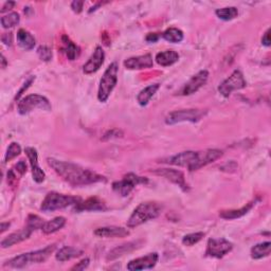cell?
<instances>
[{
  "label": "cell",
  "mask_w": 271,
  "mask_h": 271,
  "mask_svg": "<svg viewBox=\"0 0 271 271\" xmlns=\"http://www.w3.org/2000/svg\"><path fill=\"white\" fill-rule=\"evenodd\" d=\"M19 22H21V17H19V14L16 12H12L10 14L1 17V25L4 29L15 27L19 23Z\"/></svg>",
  "instance_id": "obj_32"
},
{
  "label": "cell",
  "mask_w": 271,
  "mask_h": 271,
  "mask_svg": "<svg viewBox=\"0 0 271 271\" xmlns=\"http://www.w3.org/2000/svg\"><path fill=\"white\" fill-rule=\"evenodd\" d=\"M122 135H123V134H122V132L119 131V130H112V131H108L107 133H105L104 137H103V140H109V139H113V138H119V137H121Z\"/></svg>",
  "instance_id": "obj_37"
},
{
  "label": "cell",
  "mask_w": 271,
  "mask_h": 271,
  "mask_svg": "<svg viewBox=\"0 0 271 271\" xmlns=\"http://www.w3.org/2000/svg\"><path fill=\"white\" fill-rule=\"evenodd\" d=\"M37 54L44 62H49L52 59V50L47 46H41L37 49Z\"/></svg>",
  "instance_id": "obj_36"
},
{
  "label": "cell",
  "mask_w": 271,
  "mask_h": 271,
  "mask_svg": "<svg viewBox=\"0 0 271 271\" xmlns=\"http://www.w3.org/2000/svg\"><path fill=\"white\" fill-rule=\"evenodd\" d=\"M15 169H16L17 173L21 174V175H23V174L27 173V164H25L23 160H21L17 162Z\"/></svg>",
  "instance_id": "obj_40"
},
{
  "label": "cell",
  "mask_w": 271,
  "mask_h": 271,
  "mask_svg": "<svg viewBox=\"0 0 271 271\" xmlns=\"http://www.w3.org/2000/svg\"><path fill=\"white\" fill-rule=\"evenodd\" d=\"M247 86V82L245 80L244 74L241 72L240 70H234L232 74L226 79L221 85L218 87V91L225 98H228V96L235 91V90L243 89Z\"/></svg>",
  "instance_id": "obj_10"
},
{
  "label": "cell",
  "mask_w": 271,
  "mask_h": 271,
  "mask_svg": "<svg viewBox=\"0 0 271 271\" xmlns=\"http://www.w3.org/2000/svg\"><path fill=\"white\" fill-rule=\"evenodd\" d=\"M159 260V255L157 252L148 253L145 256L138 257V259L132 260L127 264V270L137 271V270H145V269H153L157 265Z\"/></svg>",
  "instance_id": "obj_14"
},
{
  "label": "cell",
  "mask_w": 271,
  "mask_h": 271,
  "mask_svg": "<svg viewBox=\"0 0 271 271\" xmlns=\"http://www.w3.org/2000/svg\"><path fill=\"white\" fill-rule=\"evenodd\" d=\"M162 37L166 42L178 44L183 41V32L177 28H170L163 32Z\"/></svg>",
  "instance_id": "obj_30"
},
{
  "label": "cell",
  "mask_w": 271,
  "mask_h": 271,
  "mask_svg": "<svg viewBox=\"0 0 271 271\" xmlns=\"http://www.w3.org/2000/svg\"><path fill=\"white\" fill-rule=\"evenodd\" d=\"M1 62H2V65H1V67L4 69V68H5V66H6V61H5V57H4V55H3V54L1 55Z\"/></svg>",
  "instance_id": "obj_48"
},
{
  "label": "cell",
  "mask_w": 271,
  "mask_h": 271,
  "mask_svg": "<svg viewBox=\"0 0 271 271\" xmlns=\"http://www.w3.org/2000/svg\"><path fill=\"white\" fill-rule=\"evenodd\" d=\"M34 81H35V76H31V77H29V80L24 83V85L23 86V88H22V89L19 90V91H18V93H17V95H16V98H15V99H16V100H18L19 98H21V95L23 93L24 90H27V89L30 87L31 84L33 83Z\"/></svg>",
  "instance_id": "obj_38"
},
{
  "label": "cell",
  "mask_w": 271,
  "mask_h": 271,
  "mask_svg": "<svg viewBox=\"0 0 271 271\" xmlns=\"http://www.w3.org/2000/svg\"><path fill=\"white\" fill-rule=\"evenodd\" d=\"M83 5H84L83 1H77L76 0V1H73L71 3V9H72V11L76 13V14H79V13L83 11Z\"/></svg>",
  "instance_id": "obj_41"
},
{
  "label": "cell",
  "mask_w": 271,
  "mask_h": 271,
  "mask_svg": "<svg viewBox=\"0 0 271 271\" xmlns=\"http://www.w3.org/2000/svg\"><path fill=\"white\" fill-rule=\"evenodd\" d=\"M124 66L126 69H130V70L148 69L154 66V61L151 54L134 56L124 61Z\"/></svg>",
  "instance_id": "obj_17"
},
{
  "label": "cell",
  "mask_w": 271,
  "mask_h": 271,
  "mask_svg": "<svg viewBox=\"0 0 271 271\" xmlns=\"http://www.w3.org/2000/svg\"><path fill=\"white\" fill-rule=\"evenodd\" d=\"M233 248V244L225 238H210L206 245L205 255L215 259H222Z\"/></svg>",
  "instance_id": "obj_11"
},
{
  "label": "cell",
  "mask_w": 271,
  "mask_h": 271,
  "mask_svg": "<svg viewBox=\"0 0 271 271\" xmlns=\"http://www.w3.org/2000/svg\"><path fill=\"white\" fill-rule=\"evenodd\" d=\"M45 223H46V222H45L43 218H41L40 216H37V215H33V214L29 215L28 219H27V226L33 231L37 230V229H43Z\"/></svg>",
  "instance_id": "obj_35"
},
{
  "label": "cell",
  "mask_w": 271,
  "mask_h": 271,
  "mask_svg": "<svg viewBox=\"0 0 271 271\" xmlns=\"http://www.w3.org/2000/svg\"><path fill=\"white\" fill-rule=\"evenodd\" d=\"M148 179L146 177H141L134 173H128L120 181L113 183V190L118 193L122 197H126L131 194V192L139 184H146Z\"/></svg>",
  "instance_id": "obj_9"
},
{
  "label": "cell",
  "mask_w": 271,
  "mask_h": 271,
  "mask_svg": "<svg viewBox=\"0 0 271 271\" xmlns=\"http://www.w3.org/2000/svg\"><path fill=\"white\" fill-rule=\"evenodd\" d=\"M142 243H143L142 241H134V242L125 243L123 245H121V246L115 247L112 251H109L106 260L107 261H113V260L118 259V257H120L122 255L133 252V251H135L136 249H138V248L141 247Z\"/></svg>",
  "instance_id": "obj_18"
},
{
  "label": "cell",
  "mask_w": 271,
  "mask_h": 271,
  "mask_svg": "<svg viewBox=\"0 0 271 271\" xmlns=\"http://www.w3.org/2000/svg\"><path fill=\"white\" fill-rule=\"evenodd\" d=\"M48 164L66 182L73 186H83L106 181V178L100 174L90 171L79 164L65 162L54 158H48Z\"/></svg>",
  "instance_id": "obj_1"
},
{
  "label": "cell",
  "mask_w": 271,
  "mask_h": 271,
  "mask_svg": "<svg viewBox=\"0 0 271 271\" xmlns=\"http://www.w3.org/2000/svg\"><path fill=\"white\" fill-rule=\"evenodd\" d=\"M76 212L83 211H105L107 210V206L105 203L102 199L98 197H90L86 199L85 202H81L74 205Z\"/></svg>",
  "instance_id": "obj_19"
},
{
  "label": "cell",
  "mask_w": 271,
  "mask_h": 271,
  "mask_svg": "<svg viewBox=\"0 0 271 271\" xmlns=\"http://www.w3.org/2000/svg\"><path fill=\"white\" fill-rule=\"evenodd\" d=\"M160 35L157 33H151L146 36V42L148 43H156L159 40Z\"/></svg>",
  "instance_id": "obj_45"
},
{
  "label": "cell",
  "mask_w": 271,
  "mask_h": 271,
  "mask_svg": "<svg viewBox=\"0 0 271 271\" xmlns=\"http://www.w3.org/2000/svg\"><path fill=\"white\" fill-rule=\"evenodd\" d=\"M269 36H270V29H268L265 32V34H264L263 37H262V44L265 47H270V38H269Z\"/></svg>",
  "instance_id": "obj_43"
},
{
  "label": "cell",
  "mask_w": 271,
  "mask_h": 271,
  "mask_svg": "<svg viewBox=\"0 0 271 271\" xmlns=\"http://www.w3.org/2000/svg\"><path fill=\"white\" fill-rule=\"evenodd\" d=\"M15 5V2L14 1H8V2H5L4 5L2 6V9H1V13H4L6 11H9L11 9H13V6Z\"/></svg>",
  "instance_id": "obj_46"
},
{
  "label": "cell",
  "mask_w": 271,
  "mask_h": 271,
  "mask_svg": "<svg viewBox=\"0 0 271 271\" xmlns=\"http://www.w3.org/2000/svg\"><path fill=\"white\" fill-rule=\"evenodd\" d=\"M155 60L162 67H169L177 63L179 60V54L174 50H165L162 52L157 53Z\"/></svg>",
  "instance_id": "obj_22"
},
{
  "label": "cell",
  "mask_w": 271,
  "mask_h": 271,
  "mask_svg": "<svg viewBox=\"0 0 271 271\" xmlns=\"http://www.w3.org/2000/svg\"><path fill=\"white\" fill-rule=\"evenodd\" d=\"M2 43H4V45H6V46H12V43H13V36H12V33H4L2 35Z\"/></svg>",
  "instance_id": "obj_44"
},
{
  "label": "cell",
  "mask_w": 271,
  "mask_h": 271,
  "mask_svg": "<svg viewBox=\"0 0 271 271\" xmlns=\"http://www.w3.org/2000/svg\"><path fill=\"white\" fill-rule=\"evenodd\" d=\"M56 246L55 245H49L46 248L32 251V252L23 253L21 255H17L13 257L10 261L4 264V266H10L12 268L21 269L24 268L30 265H33V264H41L45 263L51 255V253L54 252Z\"/></svg>",
  "instance_id": "obj_3"
},
{
  "label": "cell",
  "mask_w": 271,
  "mask_h": 271,
  "mask_svg": "<svg viewBox=\"0 0 271 271\" xmlns=\"http://www.w3.org/2000/svg\"><path fill=\"white\" fill-rule=\"evenodd\" d=\"M203 237H204L203 232H195V233L186 234L182 238V244L189 247L194 246L195 244L201 242Z\"/></svg>",
  "instance_id": "obj_33"
},
{
  "label": "cell",
  "mask_w": 271,
  "mask_h": 271,
  "mask_svg": "<svg viewBox=\"0 0 271 271\" xmlns=\"http://www.w3.org/2000/svg\"><path fill=\"white\" fill-rule=\"evenodd\" d=\"M62 42L64 44V47H63V51L65 52L66 56L68 57V60L70 61H74L77 56L80 55L81 51H80V48L76 46V45L70 41V38L66 35H64L62 37Z\"/></svg>",
  "instance_id": "obj_27"
},
{
  "label": "cell",
  "mask_w": 271,
  "mask_h": 271,
  "mask_svg": "<svg viewBox=\"0 0 271 271\" xmlns=\"http://www.w3.org/2000/svg\"><path fill=\"white\" fill-rule=\"evenodd\" d=\"M255 204V201L254 202H250L249 203H247L246 205H244L243 208L238 209V210H227V211H222L219 213V216L224 219H236L240 218L244 215H246L247 213L253 208Z\"/></svg>",
  "instance_id": "obj_26"
},
{
  "label": "cell",
  "mask_w": 271,
  "mask_h": 271,
  "mask_svg": "<svg viewBox=\"0 0 271 271\" xmlns=\"http://www.w3.org/2000/svg\"><path fill=\"white\" fill-rule=\"evenodd\" d=\"M271 251V243L264 242L256 244L255 246L251 248V257L254 260H261L263 257L269 256Z\"/></svg>",
  "instance_id": "obj_29"
},
{
  "label": "cell",
  "mask_w": 271,
  "mask_h": 271,
  "mask_svg": "<svg viewBox=\"0 0 271 271\" xmlns=\"http://www.w3.org/2000/svg\"><path fill=\"white\" fill-rule=\"evenodd\" d=\"M10 225H11L10 223H2L1 224V233H3V232L10 227Z\"/></svg>",
  "instance_id": "obj_47"
},
{
  "label": "cell",
  "mask_w": 271,
  "mask_h": 271,
  "mask_svg": "<svg viewBox=\"0 0 271 271\" xmlns=\"http://www.w3.org/2000/svg\"><path fill=\"white\" fill-rule=\"evenodd\" d=\"M209 79V72L206 70L199 71L197 74L192 76V79L185 84L182 89L179 91L181 95H191L197 92L203 85H205L206 81Z\"/></svg>",
  "instance_id": "obj_13"
},
{
  "label": "cell",
  "mask_w": 271,
  "mask_h": 271,
  "mask_svg": "<svg viewBox=\"0 0 271 271\" xmlns=\"http://www.w3.org/2000/svg\"><path fill=\"white\" fill-rule=\"evenodd\" d=\"M8 183L12 186H15L17 183V179H16V175L15 173L13 172L12 170L8 172Z\"/></svg>",
  "instance_id": "obj_42"
},
{
  "label": "cell",
  "mask_w": 271,
  "mask_h": 271,
  "mask_svg": "<svg viewBox=\"0 0 271 271\" xmlns=\"http://www.w3.org/2000/svg\"><path fill=\"white\" fill-rule=\"evenodd\" d=\"M104 61H105L104 50L102 49V47L98 46L93 51L92 55L90 56L88 62L85 64V65H84V67H83L84 73L91 74V73L96 72V71H98L102 67L103 64H104Z\"/></svg>",
  "instance_id": "obj_16"
},
{
  "label": "cell",
  "mask_w": 271,
  "mask_h": 271,
  "mask_svg": "<svg viewBox=\"0 0 271 271\" xmlns=\"http://www.w3.org/2000/svg\"><path fill=\"white\" fill-rule=\"evenodd\" d=\"M22 153V147L16 142H12L10 144V146L8 147V151L5 153V157H4V161L5 162H9L12 159L16 158L17 156H19Z\"/></svg>",
  "instance_id": "obj_34"
},
{
  "label": "cell",
  "mask_w": 271,
  "mask_h": 271,
  "mask_svg": "<svg viewBox=\"0 0 271 271\" xmlns=\"http://www.w3.org/2000/svg\"><path fill=\"white\" fill-rule=\"evenodd\" d=\"M223 156V152L221 150H205V151H199V152H193V151H186L179 153L175 156L167 158L164 162L181 166L188 169L190 172L197 171L202 167L208 165L212 162H214L217 159H219Z\"/></svg>",
  "instance_id": "obj_2"
},
{
  "label": "cell",
  "mask_w": 271,
  "mask_h": 271,
  "mask_svg": "<svg viewBox=\"0 0 271 271\" xmlns=\"http://www.w3.org/2000/svg\"><path fill=\"white\" fill-rule=\"evenodd\" d=\"M162 205L158 203L147 202L140 203L127 221L128 228H136L152 219L157 218L162 212Z\"/></svg>",
  "instance_id": "obj_4"
},
{
  "label": "cell",
  "mask_w": 271,
  "mask_h": 271,
  "mask_svg": "<svg viewBox=\"0 0 271 271\" xmlns=\"http://www.w3.org/2000/svg\"><path fill=\"white\" fill-rule=\"evenodd\" d=\"M160 88V84H153V85H150L145 87L144 89H142L137 95V101L141 106H146L148 104V102L153 98V96L156 94Z\"/></svg>",
  "instance_id": "obj_25"
},
{
  "label": "cell",
  "mask_w": 271,
  "mask_h": 271,
  "mask_svg": "<svg viewBox=\"0 0 271 271\" xmlns=\"http://www.w3.org/2000/svg\"><path fill=\"white\" fill-rule=\"evenodd\" d=\"M83 254L84 252L81 249L66 246L57 251V253L55 254V259L59 262H67L72 259H75V257H80Z\"/></svg>",
  "instance_id": "obj_23"
},
{
  "label": "cell",
  "mask_w": 271,
  "mask_h": 271,
  "mask_svg": "<svg viewBox=\"0 0 271 271\" xmlns=\"http://www.w3.org/2000/svg\"><path fill=\"white\" fill-rule=\"evenodd\" d=\"M153 174L157 176H161L165 178L166 180H169L172 183L178 185L180 189L182 191L186 192L189 191V185L185 181V178L183 173L181 171H177V170H173V169H158L152 171Z\"/></svg>",
  "instance_id": "obj_12"
},
{
  "label": "cell",
  "mask_w": 271,
  "mask_h": 271,
  "mask_svg": "<svg viewBox=\"0 0 271 271\" xmlns=\"http://www.w3.org/2000/svg\"><path fill=\"white\" fill-rule=\"evenodd\" d=\"M206 112L203 109H181V111H176L169 113L165 118V123L167 125H174L181 122H191V123H196L201 121Z\"/></svg>",
  "instance_id": "obj_8"
},
{
  "label": "cell",
  "mask_w": 271,
  "mask_h": 271,
  "mask_svg": "<svg viewBox=\"0 0 271 271\" xmlns=\"http://www.w3.org/2000/svg\"><path fill=\"white\" fill-rule=\"evenodd\" d=\"M94 235L104 238H113V237H126L130 235V231L123 227H115V226H111V227H103L98 228L94 231Z\"/></svg>",
  "instance_id": "obj_21"
},
{
  "label": "cell",
  "mask_w": 271,
  "mask_h": 271,
  "mask_svg": "<svg viewBox=\"0 0 271 271\" xmlns=\"http://www.w3.org/2000/svg\"><path fill=\"white\" fill-rule=\"evenodd\" d=\"M25 155L30 161V164L32 167V176H33V180L37 183L44 182L45 178H46V174L41 169V166L38 165V155L37 151L34 147H25Z\"/></svg>",
  "instance_id": "obj_15"
},
{
  "label": "cell",
  "mask_w": 271,
  "mask_h": 271,
  "mask_svg": "<svg viewBox=\"0 0 271 271\" xmlns=\"http://www.w3.org/2000/svg\"><path fill=\"white\" fill-rule=\"evenodd\" d=\"M65 225H66V219L62 216H59L45 223L42 230L45 234H52L54 232H57L61 229H63Z\"/></svg>",
  "instance_id": "obj_28"
},
{
  "label": "cell",
  "mask_w": 271,
  "mask_h": 271,
  "mask_svg": "<svg viewBox=\"0 0 271 271\" xmlns=\"http://www.w3.org/2000/svg\"><path fill=\"white\" fill-rule=\"evenodd\" d=\"M32 232H33V230L27 226L24 229L18 231V232H15V233H12L9 236H6L4 240L1 241V247L2 248L12 247L13 245L19 244L25 240H28V238L31 236Z\"/></svg>",
  "instance_id": "obj_20"
},
{
  "label": "cell",
  "mask_w": 271,
  "mask_h": 271,
  "mask_svg": "<svg viewBox=\"0 0 271 271\" xmlns=\"http://www.w3.org/2000/svg\"><path fill=\"white\" fill-rule=\"evenodd\" d=\"M17 43L24 50H32L35 47L36 41L30 32L24 29H21L17 32Z\"/></svg>",
  "instance_id": "obj_24"
},
{
  "label": "cell",
  "mask_w": 271,
  "mask_h": 271,
  "mask_svg": "<svg viewBox=\"0 0 271 271\" xmlns=\"http://www.w3.org/2000/svg\"><path fill=\"white\" fill-rule=\"evenodd\" d=\"M118 72H119V65L118 63H112L108 68L105 70L102 79L100 81L99 91H98V99L100 102L104 103L111 96L113 90L118 83Z\"/></svg>",
  "instance_id": "obj_6"
},
{
  "label": "cell",
  "mask_w": 271,
  "mask_h": 271,
  "mask_svg": "<svg viewBox=\"0 0 271 271\" xmlns=\"http://www.w3.org/2000/svg\"><path fill=\"white\" fill-rule=\"evenodd\" d=\"M81 202L82 201L80 197L60 194V193L56 192H50L43 201L41 210L44 212H53L56 210L65 209L70 205H76Z\"/></svg>",
  "instance_id": "obj_5"
},
{
  "label": "cell",
  "mask_w": 271,
  "mask_h": 271,
  "mask_svg": "<svg viewBox=\"0 0 271 271\" xmlns=\"http://www.w3.org/2000/svg\"><path fill=\"white\" fill-rule=\"evenodd\" d=\"M89 263H90L89 259H84L80 263H77L76 265H74L72 268H71V270H84V269H86L89 266Z\"/></svg>",
  "instance_id": "obj_39"
},
{
  "label": "cell",
  "mask_w": 271,
  "mask_h": 271,
  "mask_svg": "<svg viewBox=\"0 0 271 271\" xmlns=\"http://www.w3.org/2000/svg\"><path fill=\"white\" fill-rule=\"evenodd\" d=\"M215 14L219 19H222V21L229 22L237 17L238 10L235 8V6H227V8L217 9L215 11Z\"/></svg>",
  "instance_id": "obj_31"
},
{
  "label": "cell",
  "mask_w": 271,
  "mask_h": 271,
  "mask_svg": "<svg viewBox=\"0 0 271 271\" xmlns=\"http://www.w3.org/2000/svg\"><path fill=\"white\" fill-rule=\"evenodd\" d=\"M37 108L42 109V111L50 112L52 109V106H51L47 98L40 94H30L24 96V98L18 102L17 105L18 113L23 115L28 114Z\"/></svg>",
  "instance_id": "obj_7"
}]
</instances>
